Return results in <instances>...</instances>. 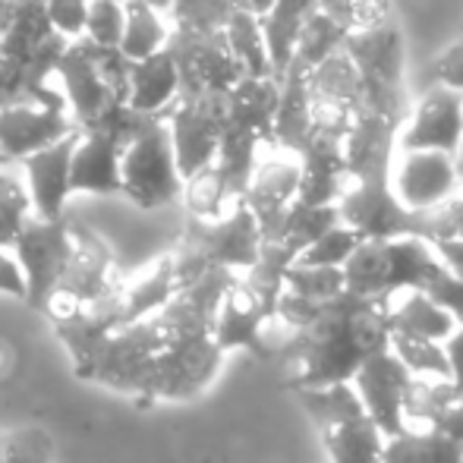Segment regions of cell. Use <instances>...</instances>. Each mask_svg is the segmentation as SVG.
Here are the masks:
<instances>
[{
	"mask_svg": "<svg viewBox=\"0 0 463 463\" xmlns=\"http://www.w3.org/2000/svg\"><path fill=\"white\" fill-rule=\"evenodd\" d=\"M73 146L76 129L19 161L23 184L32 199V214H38V218H63V212H67V202L73 195V184H70Z\"/></svg>",
	"mask_w": 463,
	"mask_h": 463,
	"instance_id": "obj_18",
	"label": "cell"
},
{
	"mask_svg": "<svg viewBox=\"0 0 463 463\" xmlns=\"http://www.w3.org/2000/svg\"><path fill=\"white\" fill-rule=\"evenodd\" d=\"M271 318L275 316L265 309L262 299L237 275L233 284L224 290V297H221L218 312H214L212 337L224 354H231V350H250L256 356H271L269 337H265V328H269Z\"/></svg>",
	"mask_w": 463,
	"mask_h": 463,
	"instance_id": "obj_17",
	"label": "cell"
},
{
	"mask_svg": "<svg viewBox=\"0 0 463 463\" xmlns=\"http://www.w3.org/2000/svg\"><path fill=\"white\" fill-rule=\"evenodd\" d=\"M432 80L463 98V38L439 54V61L432 63Z\"/></svg>",
	"mask_w": 463,
	"mask_h": 463,
	"instance_id": "obj_37",
	"label": "cell"
},
{
	"mask_svg": "<svg viewBox=\"0 0 463 463\" xmlns=\"http://www.w3.org/2000/svg\"><path fill=\"white\" fill-rule=\"evenodd\" d=\"M224 95L177 98L167 108L165 123L167 133H171L174 158H177L184 180L193 177L202 167H208L214 161V155H218L221 129H224Z\"/></svg>",
	"mask_w": 463,
	"mask_h": 463,
	"instance_id": "obj_8",
	"label": "cell"
},
{
	"mask_svg": "<svg viewBox=\"0 0 463 463\" xmlns=\"http://www.w3.org/2000/svg\"><path fill=\"white\" fill-rule=\"evenodd\" d=\"M167 48L180 73V98L224 95L243 80V70L224 42V32L195 35V32L174 29Z\"/></svg>",
	"mask_w": 463,
	"mask_h": 463,
	"instance_id": "obj_9",
	"label": "cell"
},
{
	"mask_svg": "<svg viewBox=\"0 0 463 463\" xmlns=\"http://www.w3.org/2000/svg\"><path fill=\"white\" fill-rule=\"evenodd\" d=\"M221 32H224V42L231 48V54L237 57L243 76H271L269 48H265V35L256 13L237 6V13L227 19V25Z\"/></svg>",
	"mask_w": 463,
	"mask_h": 463,
	"instance_id": "obj_27",
	"label": "cell"
},
{
	"mask_svg": "<svg viewBox=\"0 0 463 463\" xmlns=\"http://www.w3.org/2000/svg\"><path fill=\"white\" fill-rule=\"evenodd\" d=\"M0 293L16 297L25 303V278H23V269H19L10 246H0Z\"/></svg>",
	"mask_w": 463,
	"mask_h": 463,
	"instance_id": "obj_39",
	"label": "cell"
},
{
	"mask_svg": "<svg viewBox=\"0 0 463 463\" xmlns=\"http://www.w3.org/2000/svg\"><path fill=\"white\" fill-rule=\"evenodd\" d=\"M426 293L454 318V325H463V280L441 271L426 284Z\"/></svg>",
	"mask_w": 463,
	"mask_h": 463,
	"instance_id": "obj_36",
	"label": "cell"
},
{
	"mask_svg": "<svg viewBox=\"0 0 463 463\" xmlns=\"http://www.w3.org/2000/svg\"><path fill=\"white\" fill-rule=\"evenodd\" d=\"M32 218V199L29 189L16 174L0 167V246H13L23 224Z\"/></svg>",
	"mask_w": 463,
	"mask_h": 463,
	"instance_id": "obj_32",
	"label": "cell"
},
{
	"mask_svg": "<svg viewBox=\"0 0 463 463\" xmlns=\"http://www.w3.org/2000/svg\"><path fill=\"white\" fill-rule=\"evenodd\" d=\"M388 177L394 199L416 214L445 205L460 189L454 155L432 148H394Z\"/></svg>",
	"mask_w": 463,
	"mask_h": 463,
	"instance_id": "obj_11",
	"label": "cell"
},
{
	"mask_svg": "<svg viewBox=\"0 0 463 463\" xmlns=\"http://www.w3.org/2000/svg\"><path fill=\"white\" fill-rule=\"evenodd\" d=\"M180 98V73L171 48H161L148 57L129 63L127 104L136 114L165 117L167 108Z\"/></svg>",
	"mask_w": 463,
	"mask_h": 463,
	"instance_id": "obj_20",
	"label": "cell"
},
{
	"mask_svg": "<svg viewBox=\"0 0 463 463\" xmlns=\"http://www.w3.org/2000/svg\"><path fill=\"white\" fill-rule=\"evenodd\" d=\"M10 250L25 278V303L32 309L44 312L57 280L67 269L70 250H73V224L67 218H38V214H32Z\"/></svg>",
	"mask_w": 463,
	"mask_h": 463,
	"instance_id": "obj_6",
	"label": "cell"
},
{
	"mask_svg": "<svg viewBox=\"0 0 463 463\" xmlns=\"http://www.w3.org/2000/svg\"><path fill=\"white\" fill-rule=\"evenodd\" d=\"M165 344L167 331L161 325L158 312L136 318V322L114 328L98 344V350L80 378L123 391V394H139L155 401V363H158Z\"/></svg>",
	"mask_w": 463,
	"mask_h": 463,
	"instance_id": "obj_3",
	"label": "cell"
},
{
	"mask_svg": "<svg viewBox=\"0 0 463 463\" xmlns=\"http://www.w3.org/2000/svg\"><path fill=\"white\" fill-rule=\"evenodd\" d=\"M54 80H61V95L67 101V110L73 117L76 129L92 127L98 117L108 110V104L120 101V98H114L108 92V86H104L86 38H73L63 48L54 70Z\"/></svg>",
	"mask_w": 463,
	"mask_h": 463,
	"instance_id": "obj_19",
	"label": "cell"
},
{
	"mask_svg": "<svg viewBox=\"0 0 463 463\" xmlns=\"http://www.w3.org/2000/svg\"><path fill=\"white\" fill-rule=\"evenodd\" d=\"M180 250L193 252L208 269H231L240 275V271H246L259 259L262 231H259L256 214L246 208V202H237L221 218H189V227L184 240H180Z\"/></svg>",
	"mask_w": 463,
	"mask_h": 463,
	"instance_id": "obj_7",
	"label": "cell"
},
{
	"mask_svg": "<svg viewBox=\"0 0 463 463\" xmlns=\"http://www.w3.org/2000/svg\"><path fill=\"white\" fill-rule=\"evenodd\" d=\"M322 441L331 463H382L384 435L369 413L322 432Z\"/></svg>",
	"mask_w": 463,
	"mask_h": 463,
	"instance_id": "obj_26",
	"label": "cell"
},
{
	"mask_svg": "<svg viewBox=\"0 0 463 463\" xmlns=\"http://www.w3.org/2000/svg\"><path fill=\"white\" fill-rule=\"evenodd\" d=\"M388 347L394 350V356L413 372V375L448 378V356H445V344L441 341H429V337L397 335V331H391Z\"/></svg>",
	"mask_w": 463,
	"mask_h": 463,
	"instance_id": "obj_30",
	"label": "cell"
},
{
	"mask_svg": "<svg viewBox=\"0 0 463 463\" xmlns=\"http://www.w3.org/2000/svg\"><path fill=\"white\" fill-rule=\"evenodd\" d=\"M13 10H16V0H0V42H4L6 29L13 23Z\"/></svg>",
	"mask_w": 463,
	"mask_h": 463,
	"instance_id": "obj_43",
	"label": "cell"
},
{
	"mask_svg": "<svg viewBox=\"0 0 463 463\" xmlns=\"http://www.w3.org/2000/svg\"><path fill=\"white\" fill-rule=\"evenodd\" d=\"M240 0H171L167 19L177 32H195V35H212L227 25V19L237 13Z\"/></svg>",
	"mask_w": 463,
	"mask_h": 463,
	"instance_id": "obj_29",
	"label": "cell"
},
{
	"mask_svg": "<svg viewBox=\"0 0 463 463\" xmlns=\"http://www.w3.org/2000/svg\"><path fill=\"white\" fill-rule=\"evenodd\" d=\"M360 243H363L360 233H356L354 227L344 224V221H337V224H331L328 231L318 233L306 250H299L293 262L297 265H325V269H344V262L354 256V250Z\"/></svg>",
	"mask_w": 463,
	"mask_h": 463,
	"instance_id": "obj_31",
	"label": "cell"
},
{
	"mask_svg": "<svg viewBox=\"0 0 463 463\" xmlns=\"http://www.w3.org/2000/svg\"><path fill=\"white\" fill-rule=\"evenodd\" d=\"M123 16H127L123 0H89L82 38L101 44V48H114V44H120L123 35Z\"/></svg>",
	"mask_w": 463,
	"mask_h": 463,
	"instance_id": "obj_34",
	"label": "cell"
},
{
	"mask_svg": "<svg viewBox=\"0 0 463 463\" xmlns=\"http://www.w3.org/2000/svg\"><path fill=\"white\" fill-rule=\"evenodd\" d=\"M35 435L32 432H23L16 435L13 441H6L0 448V463H51V454H48V445H32Z\"/></svg>",
	"mask_w": 463,
	"mask_h": 463,
	"instance_id": "obj_38",
	"label": "cell"
},
{
	"mask_svg": "<svg viewBox=\"0 0 463 463\" xmlns=\"http://www.w3.org/2000/svg\"><path fill=\"white\" fill-rule=\"evenodd\" d=\"M284 290L306 299H335L344 293V269H325V265H297L284 271Z\"/></svg>",
	"mask_w": 463,
	"mask_h": 463,
	"instance_id": "obj_33",
	"label": "cell"
},
{
	"mask_svg": "<svg viewBox=\"0 0 463 463\" xmlns=\"http://www.w3.org/2000/svg\"><path fill=\"white\" fill-rule=\"evenodd\" d=\"M429 243L435 246V256L445 265L448 275L463 280V237H435Z\"/></svg>",
	"mask_w": 463,
	"mask_h": 463,
	"instance_id": "obj_40",
	"label": "cell"
},
{
	"mask_svg": "<svg viewBox=\"0 0 463 463\" xmlns=\"http://www.w3.org/2000/svg\"><path fill=\"white\" fill-rule=\"evenodd\" d=\"M142 4H152V6H161V10H167V4H171V0H142Z\"/></svg>",
	"mask_w": 463,
	"mask_h": 463,
	"instance_id": "obj_45",
	"label": "cell"
},
{
	"mask_svg": "<svg viewBox=\"0 0 463 463\" xmlns=\"http://www.w3.org/2000/svg\"><path fill=\"white\" fill-rule=\"evenodd\" d=\"M73 129L76 123L67 108L35 101L0 104V167L19 165L25 155L51 146Z\"/></svg>",
	"mask_w": 463,
	"mask_h": 463,
	"instance_id": "obj_15",
	"label": "cell"
},
{
	"mask_svg": "<svg viewBox=\"0 0 463 463\" xmlns=\"http://www.w3.org/2000/svg\"><path fill=\"white\" fill-rule=\"evenodd\" d=\"M127 4V16H123V35L117 48L129 57V61H139V57H148L155 51L167 48L171 42V19H167V10L152 4H142V0H123Z\"/></svg>",
	"mask_w": 463,
	"mask_h": 463,
	"instance_id": "obj_24",
	"label": "cell"
},
{
	"mask_svg": "<svg viewBox=\"0 0 463 463\" xmlns=\"http://www.w3.org/2000/svg\"><path fill=\"white\" fill-rule=\"evenodd\" d=\"M312 10H316V0H275L259 16L265 48H269V61H271V76L275 80H280L284 70L290 67L293 51H297V38Z\"/></svg>",
	"mask_w": 463,
	"mask_h": 463,
	"instance_id": "obj_22",
	"label": "cell"
},
{
	"mask_svg": "<svg viewBox=\"0 0 463 463\" xmlns=\"http://www.w3.org/2000/svg\"><path fill=\"white\" fill-rule=\"evenodd\" d=\"M297 189H299L297 152H287V148H280V146H271L269 155L259 152L256 167H252V174H250V184H246L243 202H246V208L256 214L262 240L275 233L280 214L297 199Z\"/></svg>",
	"mask_w": 463,
	"mask_h": 463,
	"instance_id": "obj_16",
	"label": "cell"
},
{
	"mask_svg": "<svg viewBox=\"0 0 463 463\" xmlns=\"http://www.w3.org/2000/svg\"><path fill=\"white\" fill-rule=\"evenodd\" d=\"M384 322H388V331L429 337V341H445L458 328L454 318L426 290H403L391 297L384 303Z\"/></svg>",
	"mask_w": 463,
	"mask_h": 463,
	"instance_id": "obj_21",
	"label": "cell"
},
{
	"mask_svg": "<svg viewBox=\"0 0 463 463\" xmlns=\"http://www.w3.org/2000/svg\"><path fill=\"white\" fill-rule=\"evenodd\" d=\"M445 265L435 256V246L426 237L403 233V237L363 240L354 256L344 262V290L375 303H388L403 290H426Z\"/></svg>",
	"mask_w": 463,
	"mask_h": 463,
	"instance_id": "obj_2",
	"label": "cell"
},
{
	"mask_svg": "<svg viewBox=\"0 0 463 463\" xmlns=\"http://www.w3.org/2000/svg\"><path fill=\"white\" fill-rule=\"evenodd\" d=\"M454 167H458V180H460V186H463V136H460L458 152H454Z\"/></svg>",
	"mask_w": 463,
	"mask_h": 463,
	"instance_id": "obj_44",
	"label": "cell"
},
{
	"mask_svg": "<svg viewBox=\"0 0 463 463\" xmlns=\"http://www.w3.org/2000/svg\"><path fill=\"white\" fill-rule=\"evenodd\" d=\"M441 344H445V356H448V378H451V384L463 397V325H458Z\"/></svg>",
	"mask_w": 463,
	"mask_h": 463,
	"instance_id": "obj_42",
	"label": "cell"
},
{
	"mask_svg": "<svg viewBox=\"0 0 463 463\" xmlns=\"http://www.w3.org/2000/svg\"><path fill=\"white\" fill-rule=\"evenodd\" d=\"M350 384L356 388L363 401V410L375 420V426L382 429L384 439L403 432L407 420H403V401L407 391L413 384V372L403 366L394 356V350L384 347L375 350L372 356L360 363V369L354 372Z\"/></svg>",
	"mask_w": 463,
	"mask_h": 463,
	"instance_id": "obj_13",
	"label": "cell"
},
{
	"mask_svg": "<svg viewBox=\"0 0 463 463\" xmlns=\"http://www.w3.org/2000/svg\"><path fill=\"white\" fill-rule=\"evenodd\" d=\"M120 193L139 208L174 205L184 193L165 117H142L120 152Z\"/></svg>",
	"mask_w": 463,
	"mask_h": 463,
	"instance_id": "obj_4",
	"label": "cell"
},
{
	"mask_svg": "<svg viewBox=\"0 0 463 463\" xmlns=\"http://www.w3.org/2000/svg\"><path fill=\"white\" fill-rule=\"evenodd\" d=\"M293 394H297L299 407L306 410V416L316 422L318 435L366 413L360 394H356V388L350 382L303 384V388H293Z\"/></svg>",
	"mask_w": 463,
	"mask_h": 463,
	"instance_id": "obj_23",
	"label": "cell"
},
{
	"mask_svg": "<svg viewBox=\"0 0 463 463\" xmlns=\"http://www.w3.org/2000/svg\"><path fill=\"white\" fill-rule=\"evenodd\" d=\"M344 38H347V29H344L335 16H328V13L316 6V10L309 13V19H306L303 32H299L297 51H293L290 63H297V67H303V70H312L318 61H325L331 51L341 48Z\"/></svg>",
	"mask_w": 463,
	"mask_h": 463,
	"instance_id": "obj_28",
	"label": "cell"
},
{
	"mask_svg": "<svg viewBox=\"0 0 463 463\" xmlns=\"http://www.w3.org/2000/svg\"><path fill=\"white\" fill-rule=\"evenodd\" d=\"M44 4V16H48L51 29L63 38H82L86 29V10L89 0H42Z\"/></svg>",
	"mask_w": 463,
	"mask_h": 463,
	"instance_id": "obj_35",
	"label": "cell"
},
{
	"mask_svg": "<svg viewBox=\"0 0 463 463\" xmlns=\"http://www.w3.org/2000/svg\"><path fill=\"white\" fill-rule=\"evenodd\" d=\"M388 337L384 306L344 290L341 297L328 299L316 322L293 331L280 350L290 372V388L350 382L366 356L388 347Z\"/></svg>",
	"mask_w": 463,
	"mask_h": 463,
	"instance_id": "obj_1",
	"label": "cell"
},
{
	"mask_svg": "<svg viewBox=\"0 0 463 463\" xmlns=\"http://www.w3.org/2000/svg\"><path fill=\"white\" fill-rule=\"evenodd\" d=\"M426 429H435V432L448 435V439H454L463 445V397H458L454 403H448L445 410H439L435 420L429 422Z\"/></svg>",
	"mask_w": 463,
	"mask_h": 463,
	"instance_id": "obj_41",
	"label": "cell"
},
{
	"mask_svg": "<svg viewBox=\"0 0 463 463\" xmlns=\"http://www.w3.org/2000/svg\"><path fill=\"white\" fill-rule=\"evenodd\" d=\"M221 360H224V350L214 344L212 335L167 337L155 363V397H167V401L195 397L218 375Z\"/></svg>",
	"mask_w": 463,
	"mask_h": 463,
	"instance_id": "obj_12",
	"label": "cell"
},
{
	"mask_svg": "<svg viewBox=\"0 0 463 463\" xmlns=\"http://www.w3.org/2000/svg\"><path fill=\"white\" fill-rule=\"evenodd\" d=\"M382 463H463V445L435 429H403L384 439Z\"/></svg>",
	"mask_w": 463,
	"mask_h": 463,
	"instance_id": "obj_25",
	"label": "cell"
},
{
	"mask_svg": "<svg viewBox=\"0 0 463 463\" xmlns=\"http://www.w3.org/2000/svg\"><path fill=\"white\" fill-rule=\"evenodd\" d=\"M463 136V98L454 89L432 82L426 95L407 110L397 127V148H432L454 155Z\"/></svg>",
	"mask_w": 463,
	"mask_h": 463,
	"instance_id": "obj_14",
	"label": "cell"
},
{
	"mask_svg": "<svg viewBox=\"0 0 463 463\" xmlns=\"http://www.w3.org/2000/svg\"><path fill=\"white\" fill-rule=\"evenodd\" d=\"M344 51L363 80L366 110L388 117L401 127L407 114V98H403V38L397 19L388 16L366 29L347 32Z\"/></svg>",
	"mask_w": 463,
	"mask_h": 463,
	"instance_id": "obj_5",
	"label": "cell"
},
{
	"mask_svg": "<svg viewBox=\"0 0 463 463\" xmlns=\"http://www.w3.org/2000/svg\"><path fill=\"white\" fill-rule=\"evenodd\" d=\"M117 287H120V278H117L110 250L92 231L73 227V250H70L67 269H63L48 306H44V316L51 318L57 312L73 309V306L98 303V299L110 297Z\"/></svg>",
	"mask_w": 463,
	"mask_h": 463,
	"instance_id": "obj_10",
	"label": "cell"
}]
</instances>
